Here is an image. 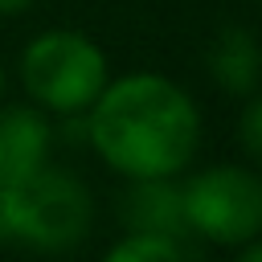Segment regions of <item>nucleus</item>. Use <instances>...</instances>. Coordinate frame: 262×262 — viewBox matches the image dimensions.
Wrapping results in <instances>:
<instances>
[{
  "mask_svg": "<svg viewBox=\"0 0 262 262\" xmlns=\"http://www.w3.org/2000/svg\"><path fill=\"white\" fill-rule=\"evenodd\" d=\"M86 111L94 151L127 180L176 176L196 156L201 111L164 74H127L106 82Z\"/></svg>",
  "mask_w": 262,
  "mask_h": 262,
  "instance_id": "obj_1",
  "label": "nucleus"
},
{
  "mask_svg": "<svg viewBox=\"0 0 262 262\" xmlns=\"http://www.w3.org/2000/svg\"><path fill=\"white\" fill-rule=\"evenodd\" d=\"M90 188L61 168H37L12 184H0V237L33 250H70L90 233Z\"/></svg>",
  "mask_w": 262,
  "mask_h": 262,
  "instance_id": "obj_2",
  "label": "nucleus"
},
{
  "mask_svg": "<svg viewBox=\"0 0 262 262\" xmlns=\"http://www.w3.org/2000/svg\"><path fill=\"white\" fill-rule=\"evenodd\" d=\"M20 82L45 111H86L106 86V53L78 29H49L20 53Z\"/></svg>",
  "mask_w": 262,
  "mask_h": 262,
  "instance_id": "obj_3",
  "label": "nucleus"
},
{
  "mask_svg": "<svg viewBox=\"0 0 262 262\" xmlns=\"http://www.w3.org/2000/svg\"><path fill=\"white\" fill-rule=\"evenodd\" d=\"M184 225L213 246H242L262 233V176L242 164L196 172L180 188Z\"/></svg>",
  "mask_w": 262,
  "mask_h": 262,
  "instance_id": "obj_4",
  "label": "nucleus"
},
{
  "mask_svg": "<svg viewBox=\"0 0 262 262\" xmlns=\"http://www.w3.org/2000/svg\"><path fill=\"white\" fill-rule=\"evenodd\" d=\"M49 160V123L37 106H0V184L37 172Z\"/></svg>",
  "mask_w": 262,
  "mask_h": 262,
  "instance_id": "obj_5",
  "label": "nucleus"
},
{
  "mask_svg": "<svg viewBox=\"0 0 262 262\" xmlns=\"http://www.w3.org/2000/svg\"><path fill=\"white\" fill-rule=\"evenodd\" d=\"M123 221L131 229H147V233H168L176 237L184 225V205H180V188L172 184V176H156V180H135L123 192L119 205Z\"/></svg>",
  "mask_w": 262,
  "mask_h": 262,
  "instance_id": "obj_6",
  "label": "nucleus"
},
{
  "mask_svg": "<svg viewBox=\"0 0 262 262\" xmlns=\"http://www.w3.org/2000/svg\"><path fill=\"white\" fill-rule=\"evenodd\" d=\"M209 74L225 94H254L262 78V45L250 29H221L209 45Z\"/></svg>",
  "mask_w": 262,
  "mask_h": 262,
  "instance_id": "obj_7",
  "label": "nucleus"
},
{
  "mask_svg": "<svg viewBox=\"0 0 262 262\" xmlns=\"http://www.w3.org/2000/svg\"><path fill=\"white\" fill-rule=\"evenodd\" d=\"M102 262H184L180 242L168 233H147V229H127L106 254Z\"/></svg>",
  "mask_w": 262,
  "mask_h": 262,
  "instance_id": "obj_8",
  "label": "nucleus"
},
{
  "mask_svg": "<svg viewBox=\"0 0 262 262\" xmlns=\"http://www.w3.org/2000/svg\"><path fill=\"white\" fill-rule=\"evenodd\" d=\"M237 135H242V147L254 164H262V94H254L237 119Z\"/></svg>",
  "mask_w": 262,
  "mask_h": 262,
  "instance_id": "obj_9",
  "label": "nucleus"
},
{
  "mask_svg": "<svg viewBox=\"0 0 262 262\" xmlns=\"http://www.w3.org/2000/svg\"><path fill=\"white\" fill-rule=\"evenodd\" d=\"M233 262H262V233L250 237V242H242V254H237Z\"/></svg>",
  "mask_w": 262,
  "mask_h": 262,
  "instance_id": "obj_10",
  "label": "nucleus"
},
{
  "mask_svg": "<svg viewBox=\"0 0 262 262\" xmlns=\"http://www.w3.org/2000/svg\"><path fill=\"white\" fill-rule=\"evenodd\" d=\"M33 0H0V16H16V12H25Z\"/></svg>",
  "mask_w": 262,
  "mask_h": 262,
  "instance_id": "obj_11",
  "label": "nucleus"
},
{
  "mask_svg": "<svg viewBox=\"0 0 262 262\" xmlns=\"http://www.w3.org/2000/svg\"><path fill=\"white\" fill-rule=\"evenodd\" d=\"M0 90H4V70H0Z\"/></svg>",
  "mask_w": 262,
  "mask_h": 262,
  "instance_id": "obj_12",
  "label": "nucleus"
}]
</instances>
